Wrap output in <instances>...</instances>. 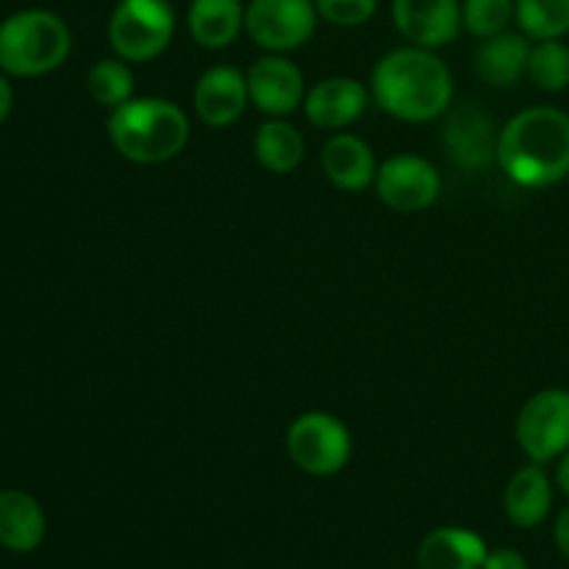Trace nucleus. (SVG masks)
I'll use <instances>...</instances> for the list:
<instances>
[{"mask_svg":"<svg viewBox=\"0 0 569 569\" xmlns=\"http://www.w3.org/2000/svg\"><path fill=\"white\" fill-rule=\"evenodd\" d=\"M531 39L522 31H503L481 39L476 50V76L495 89H509L528 76Z\"/></svg>","mask_w":569,"mask_h":569,"instance_id":"dca6fc26","label":"nucleus"},{"mask_svg":"<svg viewBox=\"0 0 569 569\" xmlns=\"http://www.w3.org/2000/svg\"><path fill=\"white\" fill-rule=\"evenodd\" d=\"M528 78L548 94H559L569 87V48L561 39H545L531 48Z\"/></svg>","mask_w":569,"mask_h":569,"instance_id":"b1692460","label":"nucleus"},{"mask_svg":"<svg viewBox=\"0 0 569 569\" xmlns=\"http://www.w3.org/2000/svg\"><path fill=\"white\" fill-rule=\"evenodd\" d=\"M392 22L415 48L437 50L456 42L461 22V0H392Z\"/></svg>","mask_w":569,"mask_h":569,"instance_id":"f8f14e48","label":"nucleus"},{"mask_svg":"<svg viewBox=\"0 0 569 569\" xmlns=\"http://www.w3.org/2000/svg\"><path fill=\"white\" fill-rule=\"evenodd\" d=\"M515 20L533 42L569 33V0H515Z\"/></svg>","mask_w":569,"mask_h":569,"instance_id":"5701e85b","label":"nucleus"},{"mask_svg":"<svg viewBox=\"0 0 569 569\" xmlns=\"http://www.w3.org/2000/svg\"><path fill=\"white\" fill-rule=\"evenodd\" d=\"M481 569H528V561L520 550L498 548V550H489Z\"/></svg>","mask_w":569,"mask_h":569,"instance_id":"bb28decb","label":"nucleus"},{"mask_svg":"<svg viewBox=\"0 0 569 569\" xmlns=\"http://www.w3.org/2000/svg\"><path fill=\"white\" fill-rule=\"evenodd\" d=\"M189 37L206 50L231 48L244 31L242 0H192L187 11Z\"/></svg>","mask_w":569,"mask_h":569,"instance_id":"aec40b11","label":"nucleus"},{"mask_svg":"<svg viewBox=\"0 0 569 569\" xmlns=\"http://www.w3.org/2000/svg\"><path fill=\"white\" fill-rule=\"evenodd\" d=\"M376 194L383 206L400 214L431 209L442 194V176L428 159L400 153L383 161L376 176Z\"/></svg>","mask_w":569,"mask_h":569,"instance_id":"1a4fd4ad","label":"nucleus"},{"mask_svg":"<svg viewBox=\"0 0 569 569\" xmlns=\"http://www.w3.org/2000/svg\"><path fill=\"white\" fill-rule=\"evenodd\" d=\"M176 11L170 0H117L109 17V44L117 59L148 64L170 48Z\"/></svg>","mask_w":569,"mask_h":569,"instance_id":"39448f33","label":"nucleus"},{"mask_svg":"<svg viewBox=\"0 0 569 569\" xmlns=\"http://www.w3.org/2000/svg\"><path fill=\"white\" fill-rule=\"evenodd\" d=\"M515 437L533 465H548L569 450V389H539L526 400L515 422Z\"/></svg>","mask_w":569,"mask_h":569,"instance_id":"0eeeda50","label":"nucleus"},{"mask_svg":"<svg viewBox=\"0 0 569 569\" xmlns=\"http://www.w3.org/2000/svg\"><path fill=\"white\" fill-rule=\"evenodd\" d=\"M498 164L515 183L545 189L569 176V114L553 106L520 111L500 128Z\"/></svg>","mask_w":569,"mask_h":569,"instance_id":"f03ea898","label":"nucleus"},{"mask_svg":"<svg viewBox=\"0 0 569 569\" xmlns=\"http://www.w3.org/2000/svg\"><path fill=\"white\" fill-rule=\"evenodd\" d=\"M315 0H250L244 6V33L267 53H292L317 31Z\"/></svg>","mask_w":569,"mask_h":569,"instance_id":"6e6552de","label":"nucleus"},{"mask_svg":"<svg viewBox=\"0 0 569 569\" xmlns=\"http://www.w3.org/2000/svg\"><path fill=\"white\" fill-rule=\"evenodd\" d=\"M320 20L339 28H359L378 11V0H315Z\"/></svg>","mask_w":569,"mask_h":569,"instance_id":"a878e982","label":"nucleus"},{"mask_svg":"<svg viewBox=\"0 0 569 569\" xmlns=\"http://www.w3.org/2000/svg\"><path fill=\"white\" fill-rule=\"evenodd\" d=\"M70 48V26L48 9H22L0 22V70L9 76H48L64 64Z\"/></svg>","mask_w":569,"mask_h":569,"instance_id":"20e7f679","label":"nucleus"},{"mask_svg":"<svg viewBox=\"0 0 569 569\" xmlns=\"http://www.w3.org/2000/svg\"><path fill=\"white\" fill-rule=\"evenodd\" d=\"M500 128L476 103L459 106L448 114L442 128V144L450 161L465 172H483L498 161Z\"/></svg>","mask_w":569,"mask_h":569,"instance_id":"9d476101","label":"nucleus"},{"mask_svg":"<svg viewBox=\"0 0 569 569\" xmlns=\"http://www.w3.org/2000/svg\"><path fill=\"white\" fill-rule=\"evenodd\" d=\"M320 164L328 181L342 192H365L376 183L378 176L376 153L370 144L356 133L345 131H337L322 144Z\"/></svg>","mask_w":569,"mask_h":569,"instance_id":"2eb2a0df","label":"nucleus"},{"mask_svg":"<svg viewBox=\"0 0 569 569\" xmlns=\"http://www.w3.org/2000/svg\"><path fill=\"white\" fill-rule=\"evenodd\" d=\"M11 106H14V92H11V83L6 81V76H0V126L11 114Z\"/></svg>","mask_w":569,"mask_h":569,"instance_id":"c85d7f7f","label":"nucleus"},{"mask_svg":"<svg viewBox=\"0 0 569 569\" xmlns=\"http://www.w3.org/2000/svg\"><path fill=\"white\" fill-rule=\"evenodd\" d=\"M556 483H559L561 492L569 498V450L565 456H559V467H556Z\"/></svg>","mask_w":569,"mask_h":569,"instance_id":"c756f323","label":"nucleus"},{"mask_svg":"<svg viewBox=\"0 0 569 569\" xmlns=\"http://www.w3.org/2000/svg\"><path fill=\"white\" fill-rule=\"evenodd\" d=\"M567 178H569V176H567Z\"/></svg>","mask_w":569,"mask_h":569,"instance_id":"7c9ffc66","label":"nucleus"},{"mask_svg":"<svg viewBox=\"0 0 569 569\" xmlns=\"http://www.w3.org/2000/svg\"><path fill=\"white\" fill-rule=\"evenodd\" d=\"M248 103V76L231 64L209 67L194 83L192 106L206 128H231L242 120Z\"/></svg>","mask_w":569,"mask_h":569,"instance_id":"ddd939ff","label":"nucleus"},{"mask_svg":"<svg viewBox=\"0 0 569 569\" xmlns=\"http://www.w3.org/2000/svg\"><path fill=\"white\" fill-rule=\"evenodd\" d=\"M503 509L517 528H539L553 509V483L542 465H526L511 476L503 492Z\"/></svg>","mask_w":569,"mask_h":569,"instance_id":"f3484780","label":"nucleus"},{"mask_svg":"<svg viewBox=\"0 0 569 569\" xmlns=\"http://www.w3.org/2000/svg\"><path fill=\"white\" fill-rule=\"evenodd\" d=\"M111 144L133 164H164L189 144L187 111L167 98H131L106 120Z\"/></svg>","mask_w":569,"mask_h":569,"instance_id":"7ed1b4c3","label":"nucleus"},{"mask_svg":"<svg viewBox=\"0 0 569 569\" xmlns=\"http://www.w3.org/2000/svg\"><path fill=\"white\" fill-rule=\"evenodd\" d=\"M250 103L270 117H289L303 106L306 81L300 67L287 53H267L248 72Z\"/></svg>","mask_w":569,"mask_h":569,"instance_id":"9b49d317","label":"nucleus"},{"mask_svg":"<svg viewBox=\"0 0 569 569\" xmlns=\"http://www.w3.org/2000/svg\"><path fill=\"white\" fill-rule=\"evenodd\" d=\"M137 89V78L128 61L122 59H100L87 72V92L103 109H117L128 103Z\"/></svg>","mask_w":569,"mask_h":569,"instance_id":"4be33fe9","label":"nucleus"},{"mask_svg":"<svg viewBox=\"0 0 569 569\" xmlns=\"http://www.w3.org/2000/svg\"><path fill=\"white\" fill-rule=\"evenodd\" d=\"M511 20H515V0H465L461 3L465 31L476 39L509 31Z\"/></svg>","mask_w":569,"mask_h":569,"instance_id":"393cba45","label":"nucleus"},{"mask_svg":"<svg viewBox=\"0 0 569 569\" xmlns=\"http://www.w3.org/2000/svg\"><path fill=\"white\" fill-rule=\"evenodd\" d=\"M370 87L359 78L331 76L317 81L306 92L303 114L320 131H342L353 126L370 106Z\"/></svg>","mask_w":569,"mask_h":569,"instance_id":"4468645a","label":"nucleus"},{"mask_svg":"<svg viewBox=\"0 0 569 569\" xmlns=\"http://www.w3.org/2000/svg\"><path fill=\"white\" fill-rule=\"evenodd\" d=\"M48 520L37 498L20 489L0 492V548L11 553H31L42 545Z\"/></svg>","mask_w":569,"mask_h":569,"instance_id":"6ab92c4d","label":"nucleus"},{"mask_svg":"<svg viewBox=\"0 0 569 569\" xmlns=\"http://www.w3.org/2000/svg\"><path fill=\"white\" fill-rule=\"evenodd\" d=\"M287 453L306 476L328 478L348 467L353 437L339 417L328 411H303L287 428Z\"/></svg>","mask_w":569,"mask_h":569,"instance_id":"423d86ee","label":"nucleus"},{"mask_svg":"<svg viewBox=\"0 0 569 569\" xmlns=\"http://www.w3.org/2000/svg\"><path fill=\"white\" fill-rule=\"evenodd\" d=\"M253 156L267 172L287 176L295 172L306 159V139L287 117H272L261 122L253 137Z\"/></svg>","mask_w":569,"mask_h":569,"instance_id":"412c9836","label":"nucleus"},{"mask_svg":"<svg viewBox=\"0 0 569 569\" xmlns=\"http://www.w3.org/2000/svg\"><path fill=\"white\" fill-rule=\"evenodd\" d=\"M370 94L395 120L431 122L453 103V76L433 50L406 44L389 50L372 67Z\"/></svg>","mask_w":569,"mask_h":569,"instance_id":"f257e3e1","label":"nucleus"},{"mask_svg":"<svg viewBox=\"0 0 569 569\" xmlns=\"http://www.w3.org/2000/svg\"><path fill=\"white\" fill-rule=\"evenodd\" d=\"M487 542L467 528H437L426 533L417 548L420 569H481L487 559Z\"/></svg>","mask_w":569,"mask_h":569,"instance_id":"a211bd4d","label":"nucleus"},{"mask_svg":"<svg viewBox=\"0 0 569 569\" xmlns=\"http://www.w3.org/2000/svg\"><path fill=\"white\" fill-rule=\"evenodd\" d=\"M553 539H556V548H559V553L565 556V559H569V506L567 509H561L559 517H556Z\"/></svg>","mask_w":569,"mask_h":569,"instance_id":"cd10ccee","label":"nucleus"}]
</instances>
